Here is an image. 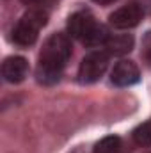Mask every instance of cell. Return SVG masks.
Wrapping results in <instances>:
<instances>
[{
  "label": "cell",
  "mask_w": 151,
  "mask_h": 153,
  "mask_svg": "<svg viewBox=\"0 0 151 153\" xmlns=\"http://www.w3.org/2000/svg\"><path fill=\"white\" fill-rule=\"evenodd\" d=\"M142 14H144V13H142V7H141L139 4H135V2H130V4H126V5L119 7L117 11H114L112 14L109 16V22H110L112 27L121 29V30H124V29H133V27H137V25L141 23Z\"/></svg>",
  "instance_id": "cell-4"
},
{
  "label": "cell",
  "mask_w": 151,
  "mask_h": 153,
  "mask_svg": "<svg viewBox=\"0 0 151 153\" xmlns=\"http://www.w3.org/2000/svg\"><path fill=\"white\" fill-rule=\"evenodd\" d=\"M121 152V139L117 135H107L96 143L94 153H119Z\"/></svg>",
  "instance_id": "cell-9"
},
{
  "label": "cell",
  "mask_w": 151,
  "mask_h": 153,
  "mask_svg": "<svg viewBox=\"0 0 151 153\" xmlns=\"http://www.w3.org/2000/svg\"><path fill=\"white\" fill-rule=\"evenodd\" d=\"M139 78H141V71L133 61H119L110 73V80L117 87L133 85L139 82Z\"/></svg>",
  "instance_id": "cell-6"
},
{
  "label": "cell",
  "mask_w": 151,
  "mask_h": 153,
  "mask_svg": "<svg viewBox=\"0 0 151 153\" xmlns=\"http://www.w3.org/2000/svg\"><path fill=\"white\" fill-rule=\"evenodd\" d=\"M29 75V62L25 57L20 55H13L7 57L2 64V76L5 82L9 84H20L25 80V76Z\"/></svg>",
  "instance_id": "cell-7"
},
{
  "label": "cell",
  "mask_w": 151,
  "mask_h": 153,
  "mask_svg": "<svg viewBox=\"0 0 151 153\" xmlns=\"http://www.w3.org/2000/svg\"><path fill=\"white\" fill-rule=\"evenodd\" d=\"M109 52L105 50H94L91 53H87L78 68V78L82 84H93L96 80H100L101 75L107 71L109 68Z\"/></svg>",
  "instance_id": "cell-3"
},
{
  "label": "cell",
  "mask_w": 151,
  "mask_h": 153,
  "mask_svg": "<svg viewBox=\"0 0 151 153\" xmlns=\"http://www.w3.org/2000/svg\"><path fill=\"white\" fill-rule=\"evenodd\" d=\"M25 5H30V9H48V7H52V4L55 2V0H21Z\"/></svg>",
  "instance_id": "cell-12"
},
{
  "label": "cell",
  "mask_w": 151,
  "mask_h": 153,
  "mask_svg": "<svg viewBox=\"0 0 151 153\" xmlns=\"http://www.w3.org/2000/svg\"><path fill=\"white\" fill-rule=\"evenodd\" d=\"M105 46H107V52L110 55H124V53L132 52V48H133V38L130 34L110 36Z\"/></svg>",
  "instance_id": "cell-8"
},
{
  "label": "cell",
  "mask_w": 151,
  "mask_h": 153,
  "mask_svg": "<svg viewBox=\"0 0 151 153\" xmlns=\"http://www.w3.org/2000/svg\"><path fill=\"white\" fill-rule=\"evenodd\" d=\"M96 20L93 18V14L85 13V11H80L70 16L68 20V32L71 38L78 39V41H85V39L91 36V32L96 29Z\"/></svg>",
  "instance_id": "cell-5"
},
{
  "label": "cell",
  "mask_w": 151,
  "mask_h": 153,
  "mask_svg": "<svg viewBox=\"0 0 151 153\" xmlns=\"http://www.w3.org/2000/svg\"><path fill=\"white\" fill-rule=\"evenodd\" d=\"M48 13L44 9H29L13 29V41L18 46H32L38 41L39 30L46 25Z\"/></svg>",
  "instance_id": "cell-2"
},
{
  "label": "cell",
  "mask_w": 151,
  "mask_h": 153,
  "mask_svg": "<svg viewBox=\"0 0 151 153\" xmlns=\"http://www.w3.org/2000/svg\"><path fill=\"white\" fill-rule=\"evenodd\" d=\"M109 38H110V34H109L107 27L98 23V25H96V29L91 32V36L84 41V45H87V46H100V45H107Z\"/></svg>",
  "instance_id": "cell-11"
},
{
  "label": "cell",
  "mask_w": 151,
  "mask_h": 153,
  "mask_svg": "<svg viewBox=\"0 0 151 153\" xmlns=\"http://www.w3.org/2000/svg\"><path fill=\"white\" fill-rule=\"evenodd\" d=\"M133 141L139 146H151V119L144 121L142 125H139L133 130Z\"/></svg>",
  "instance_id": "cell-10"
},
{
  "label": "cell",
  "mask_w": 151,
  "mask_h": 153,
  "mask_svg": "<svg viewBox=\"0 0 151 153\" xmlns=\"http://www.w3.org/2000/svg\"><path fill=\"white\" fill-rule=\"evenodd\" d=\"M71 57V41L66 34H52L39 52L36 78L43 85H53L61 80Z\"/></svg>",
  "instance_id": "cell-1"
},
{
  "label": "cell",
  "mask_w": 151,
  "mask_h": 153,
  "mask_svg": "<svg viewBox=\"0 0 151 153\" xmlns=\"http://www.w3.org/2000/svg\"><path fill=\"white\" fill-rule=\"evenodd\" d=\"M142 57L146 59L148 64H151V30L142 39Z\"/></svg>",
  "instance_id": "cell-13"
},
{
  "label": "cell",
  "mask_w": 151,
  "mask_h": 153,
  "mask_svg": "<svg viewBox=\"0 0 151 153\" xmlns=\"http://www.w3.org/2000/svg\"><path fill=\"white\" fill-rule=\"evenodd\" d=\"M93 2H96V4H100V5H109V4H112L115 0H93Z\"/></svg>",
  "instance_id": "cell-14"
}]
</instances>
